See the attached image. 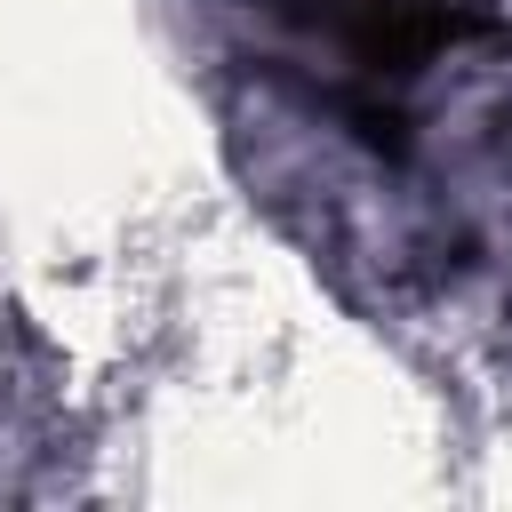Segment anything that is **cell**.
I'll return each instance as SVG.
<instances>
[{
    "label": "cell",
    "instance_id": "6da1fadb",
    "mask_svg": "<svg viewBox=\"0 0 512 512\" xmlns=\"http://www.w3.org/2000/svg\"><path fill=\"white\" fill-rule=\"evenodd\" d=\"M312 16H320L368 72H384V64L400 72V64H416V56L480 32V0H320Z\"/></svg>",
    "mask_w": 512,
    "mask_h": 512
}]
</instances>
